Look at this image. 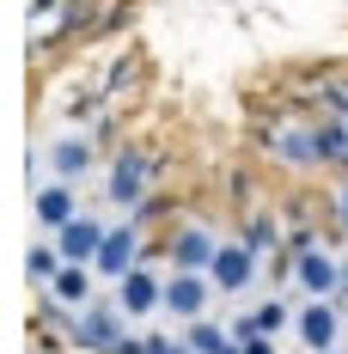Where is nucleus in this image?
I'll return each instance as SVG.
<instances>
[{
    "label": "nucleus",
    "mask_w": 348,
    "mask_h": 354,
    "mask_svg": "<svg viewBox=\"0 0 348 354\" xmlns=\"http://www.w3.org/2000/svg\"><path fill=\"white\" fill-rule=\"evenodd\" d=\"M43 165H49V177L92 183V177L104 171V153H98V141H92L86 129H62V135L49 141V153H43Z\"/></svg>",
    "instance_id": "obj_6"
},
{
    "label": "nucleus",
    "mask_w": 348,
    "mask_h": 354,
    "mask_svg": "<svg viewBox=\"0 0 348 354\" xmlns=\"http://www.w3.org/2000/svg\"><path fill=\"white\" fill-rule=\"evenodd\" d=\"M62 269H68V257H62V245H55L49 232H37V239H31V250H25V281H31L37 293H43V287L55 281Z\"/></svg>",
    "instance_id": "obj_16"
},
{
    "label": "nucleus",
    "mask_w": 348,
    "mask_h": 354,
    "mask_svg": "<svg viewBox=\"0 0 348 354\" xmlns=\"http://www.w3.org/2000/svg\"><path fill=\"white\" fill-rule=\"evenodd\" d=\"M318 104H324V116H342V122H348V73H342V80H336V73L318 80Z\"/></svg>",
    "instance_id": "obj_18"
},
{
    "label": "nucleus",
    "mask_w": 348,
    "mask_h": 354,
    "mask_svg": "<svg viewBox=\"0 0 348 354\" xmlns=\"http://www.w3.org/2000/svg\"><path fill=\"white\" fill-rule=\"evenodd\" d=\"M73 214H80V183H68V177H49V183H37L31 189V220H37V232H62Z\"/></svg>",
    "instance_id": "obj_12"
},
{
    "label": "nucleus",
    "mask_w": 348,
    "mask_h": 354,
    "mask_svg": "<svg viewBox=\"0 0 348 354\" xmlns=\"http://www.w3.org/2000/svg\"><path fill=\"white\" fill-rule=\"evenodd\" d=\"M244 354H281V336H244Z\"/></svg>",
    "instance_id": "obj_22"
},
{
    "label": "nucleus",
    "mask_w": 348,
    "mask_h": 354,
    "mask_svg": "<svg viewBox=\"0 0 348 354\" xmlns=\"http://www.w3.org/2000/svg\"><path fill=\"white\" fill-rule=\"evenodd\" d=\"M129 330H135V324H129V312H122L116 299H104V293H98V299H92V306L73 318V348H86V354H110L122 336H129Z\"/></svg>",
    "instance_id": "obj_9"
},
{
    "label": "nucleus",
    "mask_w": 348,
    "mask_h": 354,
    "mask_svg": "<svg viewBox=\"0 0 348 354\" xmlns=\"http://www.w3.org/2000/svg\"><path fill=\"white\" fill-rule=\"evenodd\" d=\"M263 263H269V257H263V250H250L239 232H232L226 245L214 250V263H208V275H214V287H220V299H244L250 287L263 281Z\"/></svg>",
    "instance_id": "obj_4"
},
{
    "label": "nucleus",
    "mask_w": 348,
    "mask_h": 354,
    "mask_svg": "<svg viewBox=\"0 0 348 354\" xmlns=\"http://www.w3.org/2000/svg\"><path fill=\"white\" fill-rule=\"evenodd\" d=\"M62 6H68V0H31V25H55Z\"/></svg>",
    "instance_id": "obj_21"
},
{
    "label": "nucleus",
    "mask_w": 348,
    "mask_h": 354,
    "mask_svg": "<svg viewBox=\"0 0 348 354\" xmlns=\"http://www.w3.org/2000/svg\"><path fill=\"white\" fill-rule=\"evenodd\" d=\"M330 354H348V342H336V348H330Z\"/></svg>",
    "instance_id": "obj_24"
},
{
    "label": "nucleus",
    "mask_w": 348,
    "mask_h": 354,
    "mask_svg": "<svg viewBox=\"0 0 348 354\" xmlns=\"http://www.w3.org/2000/svg\"><path fill=\"white\" fill-rule=\"evenodd\" d=\"M293 263V287H287V299L300 293V299H336L342 293V250L336 245H318L306 257H287Z\"/></svg>",
    "instance_id": "obj_8"
},
{
    "label": "nucleus",
    "mask_w": 348,
    "mask_h": 354,
    "mask_svg": "<svg viewBox=\"0 0 348 354\" xmlns=\"http://www.w3.org/2000/svg\"><path fill=\"white\" fill-rule=\"evenodd\" d=\"M98 269H92V263H68V269H62V275H55V281L43 287V293H55V299H62V306H73V312H86V306H92V299H98Z\"/></svg>",
    "instance_id": "obj_15"
},
{
    "label": "nucleus",
    "mask_w": 348,
    "mask_h": 354,
    "mask_svg": "<svg viewBox=\"0 0 348 354\" xmlns=\"http://www.w3.org/2000/svg\"><path fill=\"white\" fill-rule=\"evenodd\" d=\"M220 245H226L220 220L190 208V214H177V220H172L165 245H147V257H153V263H165V269H208Z\"/></svg>",
    "instance_id": "obj_1"
},
{
    "label": "nucleus",
    "mask_w": 348,
    "mask_h": 354,
    "mask_svg": "<svg viewBox=\"0 0 348 354\" xmlns=\"http://www.w3.org/2000/svg\"><path fill=\"white\" fill-rule=\"evenodd\" d=\"M140 336H147V354H196L190 342H183V330L172 336V330H159V324H147Z\"/></svg>",
    "instance_id": "obj_19"
},
{
    "label": "nucleus",
    "mask_w": 348,
    "mask_h": 354,
    "mask_svg": "<svg viewBox=\"0 0 348 354\" xmlns=\"http://www.w3.org/2000/svg\"><path fill=\"white\" fill-rule=\"evenodd\" d=\"M153 183H159V153H147V147H122V153L104 165V202L116 214H135L140 202L153 196Z\"/></svg>",
    "instance_id": "obj_2"
},
{
    "label": "nucleus",
    "mask_w": 348,
    "mask_h": 354,
    "mask_svg": "<svg viewBox=\"0 0 348 354\" xmlns=\"http://www.w3.org/2000/svg\"><path fill=\"white\" fill-rule=\"evenodd\" d=\"M239 239L250 250H263V257H281V250H287V226H281V214H269V208H244L239 214Z\"/></svg>",
    "instance_id": "obj_14"
},
{
    "label": "nucleus",
    "mask_w": 348,
    "mask_h": 354,
    "mask_svg": "<svg viewBox=\"0 0 348 354\" xmlns=\"http://www.w3.org/2000/svg\"><path fill=\"white\" fill-rule=\"evenodd\" d=\"M214 275L208 269H165V318L183 330V324H196V318H208V306H214Z\"/></svg>",
    "instance_id": "obj_7"
},
{
    "label": "nucleus",
    "mask_w": 348,
    "mask_h": 354,
    "mask_svg": "<svg viewBox=\"0 0 348 354\" xmlns=\"http://www.w3.org/2000/svg\"><path fill=\"white\" fill-rule=\"evenodd\" d=\"M183 342H190V348L196 354H220L226 348V342H232V324H220L208 312V318H196V324H183Z\"/></svg>",
    "instance_id": "obj_17"
},
{
    "label": "nucleus",
    "mask_w": 348,
    "mask_h": 354,
    "mask_svg": "<svg viewBox=\"0 0 348 354\" xmlns=\"http://www.w3.org/2000/svg\"><path fill=\"white\" fill-rule=\"evenodd\" d=\"M342 330H348V312L336 299H300V312H293V342L306 354H330L342 342Z\"/></svg>",
    "instance_id": "obj_11"
},
{
    "label": "nucleus",
    "mask_w": 348,
    "mask_h": 354,
    "mask_svg": "<svg viewBox=\"0 0 348 354\" xmlns=\"http://www.w3.org/2000/svg\"><path fill=\"white\" fill-rule=\"evenodd\" d=\"M104 232H110V220H104V214L80 208L68 226L55 232V245H62V257H68V263H98V245H104Z\"/></svg>",
    "instance_id": "obj_13"
},
{
    "label": "nucleus",
    "mask_w": 348,
    "mask_h": 354,
    "mask_svg": "<svg viewBox=\"0 0 348 354\" xmlns=\"http://www.w3.org/2000/svg\"><path fill=\"white\" fill-rule=\"evenodd\" d=\"M110 354H147V336H135V330H129V336H122Z\"/></svg>",
    "instance_id": "obj_23"
},
{
    "label": "nucleus",
    "mask_w": 348,
    "mask_h": 354,
    "mask_svg": "<svg viewBox=\"0 0 348 354\" xmlns=\"http://www.w3.org/2000/svg\"><path fill=\"white\" fill-rule=\"evenodd\" d=\"M31 354H43V348H31Z\"/></svg>",
    "instance_id": "obj_25"
},
{
    "label": "nucleus",
    "mask_w": 348,
    "mask_h": 354,
    "mask_svg": "<svg viewBox=\"0 0 348 354\" xmlns=\"http://www.w3.org/2000/svg\"><path fill=\"white\" fill-rule=\"evenodd\" d=\"M135 263H147V232L122 214V220H110V232H104V245H98V263H92V269H98L104 287H116Z\"/></svg>",
    "instance_id": "obj_10"
},
{
    "label": "nucleus",
    "mask_w": 348,
    "mask_h": 354,
    "mask_svg": "<svg viewBox=\"0 0 348 354\" xmlns=\"http://www.w3.org/2000/svg\"><path fill=\"white\" fill-rule=\"evenodd\" d=\"M110 299L129 312V324H147V318H165V269H153V257L135 263L122 281L110 287Z\"/></svg>",
    "instance_id": "obj_5"
},
{
    "label": "nucleus",
    "mask_w": 348,
    "mask_h": 354,
    "mask_svg": "<svg viewBox=\"0 0 348 354\" xmlns=\"http://www.w3.org/2000/svg\"><path fill=\"white\" fill-rule=\"evenodd\" d=\"M330 226L348 239V183H336V189H330Z\"/></svg>",
    "instance_id": "obj_20"
},
{
    "label": "nucleus",
    "mask_w": 348,
    "mask_h": 354,
    "mask_svg": "<svg viewBox=\"0 0 348 354\" xmlns=\"http://www.w3.org/2000/svg\"><path fill=\"white\" fill-rule=\"evenodd\" d=\"M257 135H263V147L275 153V165H287V171H324V147H318V122H300V116H281V122H263Z\"/></svg>",
    "instance_id": "obj_3"
}]
</instances>
